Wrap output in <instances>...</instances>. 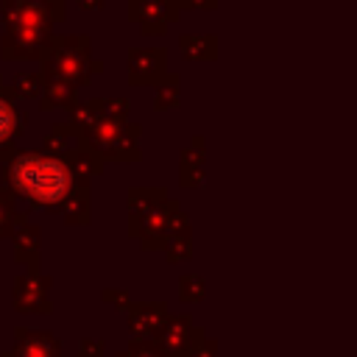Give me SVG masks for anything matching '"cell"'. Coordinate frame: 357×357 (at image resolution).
Returning <instances> with one entry per match:
<instances>
[{"label":"cell","mask_w":357,"mask_h":357,"mask_svg":"<svg viewBox=\"0 0 357 357\" xmlns=\"http://www.w3.org/2000/svg\"><path fill=\"white\" fill-rule=\"evenodd\" d=\"M218 354V349H215V340H206V337H201V340H195L187 351H181V354H173V357H215Z\"/></svg>","instance_id":"cell-25"},{"label":"cell","mask_w":357,"mask_h":357,"mask_svg":"<svg viewBox=\"0 0 357 357\" xmlns=\"http://www.w3.org/2000/svg\"><path fill=\"white\" fill-rule=\"evenodd\" d=\"M156 95H153V109H173L178 106V98H181V84H178V75H165L159 84H153Z\"/></svg>","instance_id":"cell-20"},{"label":"cell","mask_w":357,"mask_h":357,"mask_svg":"<svg viewBox=\"0 0 357 357\" xmlns=\"http://www.w3.org/2000/svg\"><path fill=\"white\" fill-rule=\"evenodd\" d=\"M178 0H128V20L139 22L145 36L165 33L167 22L178 20Z\"/></svg>","instance_id":"cell-8"},{"label":"cell","mask_w":357,"mask_h":357,"mask_svg":"<svg viewBox=\"0 0 357 357\" xmlns=\"http://www.w3.org/2000/svg\"><path fill=\"white\" fill-rule=\"evenodd\" d=\"M201 337H204V329H198L190 315H165V321H162V326H159V332L153 335L151 343L165 357H173V354L187 351Z\"/></svg>","instance_id":"cell-6"},{"label":"cell","mask_w":357,"mask_h":357,"mask_svg":"<svg viewBox=\"0 0 357 357\" xmlns=\"http://www.w3.org/2000/svg\"><path fill=\"white\" fill-rule=\"evenodd\" d=\"M204 178V139H192L184 151H181V184L192 187Z\"/></svg>","instance_id":"cell-16"},{"label":"cell","mask_w":357,"mask_h":357,"mask_svg":"<svg viewBox=\"0 0 357 357\" xmlns=\"http://www.w3.org/2000/svg\"><path fill=\"white\" fill-rule=\"evenodd\" d=\"M178 296H181L184 301H190V304L201 301V298H204V279H201V276H181V282H178Z\"/></svg>","instance_id":"cell-23"},{"label":"cell","mask_w":357,"mask_h":357,"mask_svg":"<svg viewBox=\"0 0 357 357\" xmlns=\"http://www.w3.org/2000/svg\"><path fill=\"white\" fill-rule=\"evenodd\" d=\"M78 357H103V340H81Z\"/></svg>","instance_id":"cell-27"},{"label":"cell","mask_w":357,"mask_h":357,"mask_svg":"<svg viewBox=\"0 0 357 357\" xmlns=\"http://www.w3.org/2000/svg\"><path fill=\"white\" fill-rule=\"evenodd\" d=\"M61 215L70 226H84L89 223V176L75 173L73 190L61 204Z\"/></svg>","instance_id":"cell-14"},{"label":"cell","mask_w":357,"mask_h":357,"mask_svg":"<svg viewBox=\"0 0 357 357\" xmlns=\"http://www.w3.org/2000/svg\"><path fill=\"white\" fill-rule=\"evenodd\" d=\"M187 226L190 223H187L181 206L165 195L156 204H151L134 223H128V231H131V237H139L145 251H153V248H165V243Z\"/></svg>","instance_id":"cell-4"},{"label":"cell","mask_w":357,"mask_h":357,"mask_svg":"<svg viewBox=\"0 0 357 357\" xmlns=\"http://www.w3.org/2000/svg\"><path fill=\"white\" fill-rule=\"evenodd\" d=\"M178 6L184 8V6H195V8H215L218 6V0H178Z\"/></svg>","instance_id":"cell-28"},{"label":"cell","mask_w":357,"mask_h":357,"mask_svg":"<svg viewBox=\"0 0 357 357\" xmlns=\"http://www.w3.org/2000/svg\"><path fill=\"white\" fill-rule=\"evenodd\" d=\"M39 59L45 81H61L73 89L86 86L103 70L100 61H92L89 36H50Z\"/></svg>","instance_id":"cell-3"},{"label":"cell","mask_w":357,"mask_h":357,"mask_svg":"<svg viewBox=\"0 0 357 357\" xmlns=\"http://www.w3.org/2000/svg\"><path fill=\"white\" fill-rule=\"evenodd\" d=\"M14 310L25 315H42L50 312V279L42 276L39 271H28L17 276L14 282Z\"/></svg>","instance_id":"cell-7"},{"label":"cell","mask_w":357,"mask_h":357,"mask_svg":"<svg viewBox=\"0 0 357 357\" xmlns=\"http://www.w3.org/2000/svg\"><path fill=\"white\" fill-rule=\"evenodd\" d=\"M14 259L28 271L39 268V229L33 223H22L14 234Z\"/></svg>","instance_id":"cell-15"},{"label":"cell","mask_w":357,"mask_h":357,"mask_svg":"<svg viewBox=\"0 0 357 357\" xmlns=\"http://www.w3.org/2000/svg\"><path fill=\"white\" fill-rule=\"evenodd\" d=\"M39 106L42 112L59 109V106H75V89L61 84V81H45L42 78V95H39Z\"/></svg>","instance_id":"cell-17"},{"label":"cell","mask_w":357,"mask_h":357,"mask_svg":"<svg viewBox=\"0 0 357 357\" xmlns=\"http://www.w3.org/2000/svg\"><path fill=\"white\" fill-rule=\"evenodd\" d=\"M0 17L6 28L53 33V25L64 17V0H0Z\"/></svg>","instance_id":"cell-5"},{"label":"cell","mask_w":357,"mask_h":357,"mask_svg":"<svg viewBox=\"0 0 357 357\" xmlns=\"http://www.w3.org/2000/svg\"><path fill=\"white\" fill-rule=\"evenodd\" d=\"M103 298H106L109 304H114L120 312H126V310L131 307V298H128L126 290H103Z\"/></svg>","instance_id":"cell-26"},{"label":"cell","mask_w":357,"mask_h":357,"mask_svg":"<svg viewBox=\"0 0 357 357\" xmlns=\"http://www.w3.org/2000/svg\"><path fill=\"white\" fill-rule=\"evenodd\" d=\"M73 181H75L73 167L67 165V159L56 153H39V151L20 153L17 151L8 159L11 192L25 195L36 206H50V209L61 206L73 190Z\"/></svg>","instance_id":"cell-1"},{"label":"cell","mask_w":357,"mask_h":357,"mask_svg":"<svg viewBox=\"0 0 357 357\" xmlns=\"http://www.w3.org/2000/svg\"><path fill=\"white\" fill-rule=\"evenodd\" d=\"M14 343L17 357H61V343L50 332L14 329Z\"/></svg>","instance_id":"cell-13"},{"label":"cell","mask_w":357,"mask_h":357,"mask_svg":"<svg viewBox=\"0 0 357 357\" xmlns=\"http://www.w3.org/2000/svg\"><path fill=\"white\" fill-rule=\"evenodd\" d=\"M117 357H165L151 340H131V346H128V351H123V354H117Z\"/></svg>","instance_id":"cell-24"},{"label":"cell","mask_w":357,"mask_h":357,"mask_svg":"<svg viewBox=\"0 0 357 357\" xmlns=\"http://www.w3.org/2000/svg\"><path fill=\"white\" fill-rule=\"evenodd\" d=\"M22 223H28V218H25V212H17L14 192L0 190V237H11Z\"/></svg>","instance_id":"cell-18"},{"label":"cell","mask_w":357,"mask_h":357,"mask_svg":"<svg viewBox=\"0 0 357 357\" xmlns=\"http://www.w3.org/2000/svg\"><path fill=\"white\" fill-rule=\"evenodd\" d=\"M14 89L11 86H3L0 84V153L6 156H14V137L25 128V114L20 117L17 109H14Z\"/></svg>","instance_id":"cell-12"},{"label":"cell","mask_w":357,"mask_h":357,"mask_svg":"<svg viewBox=\"0 0 357 357\" xmlns=\"http://www.w3.org/2000/svg\"><path fill=\"white\" fill-rule=\"evenodd\" d=\"M178 47L184 53V59L195 61V59H215L218 53V39L215 36H181L178 39Z\"/></svg>","instance_id":"cell-19"},{"label":"cell","mask_w":357,"mask_h":357,"mask_svg":"<svg viewBox=\"0 0 357 357\" xmlns=\"http://www.w3.org/2000/svg\"><path fill=\"white\" fill-rule=\"evenodd\" d=\"M165 254H167V262H187L190 257H192V237H190V226L187 229H181L178 234H173L167 243H165V248H162Z\"/></svg>","instance_id":"cell-21"},{"label":"cell","mask_w":357,"mask_h":357,"mask_svg":"<svg viewBox=\"0 0 357 357\" xmlns=\"http://www.w3.org/2000/svg\"><path fill=\"white\" fill-rule=\"evenodd\" d=\"M14 95L17 98H39L42 95V75L36 73H20L14 81Z\"/></svg>","instance_id":"cell-22"},{"label":"cell","mask_w":357,"mask_h":357,"mask_svg":"<svg viewBox=\"0 0 357 357\" xmlns=\"http://www.w3.org/2000/svg\"><path fill=\"white\" fill-rule=\"evenodd\" d=\"M3 357H17V354H14V351H6V354H3Z\"/></svg>","instance_id":"cell-30"},{"label":"cell","mask_w":357,"mask_h":357,"mask_svg":"<svg viewBox=\"0 0 357 357\" xmlns=\"http://www.w3.org/2000/svg\"><path fill=\"white\" fill-rule=\"evenodd\" d=\"M81 8H86V11H95V8H100L103 6V0H75Z\"/></svg>","instance_id":"cell-29"},{"label":"cell","mask_w":357,"mask_h":357,"mask_svg":"<svg viewBox=\"0 0 357 357\" xmlns=\"http://www.w3.org/2000/svg\"><path fill=\"white\" fill-rule=\"evenodd\" d=\"M53 33H39V31H22V28H6L3 42H0V53L3 59L14 61V59H39L42 47L47 45Z\"/></svg>","instance_id":"cell-10"},{"label":"cell","mask_w":357,"mask_h":357,"mask_svg":"<svg viewBox=\"0 0 357 357\" xmlns=\"http://www.w3.org/2000/svg\"><path fill=\"white\" fill-rule=\"evenodd\" d=\"M81 142L98 153L103 162H137L139 153V134L137 123H128V100L126 98H98V117L78 128Z\"/></svg>","instance_id":"cell-2"},{"label":"cell","mask_w":357,"mask_h":357,"mask_svg":"<svg viewBox=\"0 0 357 357\" xmlns=\"http://www.w3.org/2000/svg\"><path fill=\"white\" fill-rule=\"evenodd\" d=\"M167 75V50L165 47H137L128 50V84L153 86Z\"/></svg>","instance_id":"cell-9"},{"label":"cell","mask_w":357,"mask_h":357,"mask_svg":"<svg viewBox=\"0 0 357 357\" xmlns=\"http://www.w3.org/2000/svg\"><path fill=\"white\" fill-rule=\"evenodd\" d=\"M128 312V329H131V337L134 340H153V335L159 332L165 315H167V307L162 301H148V304H134L126 310Z\"/></svg>","instance_id":"cell-11"}]
</instances>
